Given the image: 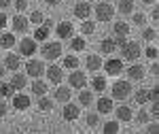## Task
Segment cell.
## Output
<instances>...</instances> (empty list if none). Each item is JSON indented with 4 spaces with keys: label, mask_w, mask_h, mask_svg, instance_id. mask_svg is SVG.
Masks as SVG:
<instances>
[{
    "label": "cell",
    "mask_w": 159,
    "mask_h": 134,
    "mask_svg": "<svg viewBox=\"0 0 159 134\" xmlns=\"http://www.w3.org/2000/svg\"><path fill=\"white\" fill-rule=\"evenodd\" d=\"M40 53H43V58L47 62H55L61 58V53H64V47H61V41H43V45H40Z\"/></svg>",
    "instance_id": "obj_1"
},
{
    "label": "cell",
    "mask_w": 159,
    "mask_h": 134,
    "mask_svg": "<svg viewBox=\"0 0 159 134\" xmlns=\"http://www.w3.org/2000/svg\"><path fill=\"white\" fill-rule=\"evenodd\" d=\"M117 51L121 53L123 62H138V58L142 55V47H140L138 41H125Z\"/></svg>",
    "instance_id": "obj_2"
},
{
    "label": "cell",
    "mask_w": 159,
    "mask_h": 134,
    "mask_svg": "<svg viewBox=\"0 0 159 134\" xmlns=\"http://www.w3.org/2000/svg\"><path fill=\"white\" fill-rule=\"evenodd\" d=\"M110 92H112V96H110L112 100H125V98L132 96L134 87H132V81H129V79H119V81L112 83Z\"/></svg>",
    "instance_id": "obj_3"
},
{
    "label": "cell",
    "mask_w": 159,
    "mask_h": 134,
    "mask_svg": "<svg viewBox=\"0 0 159 134\" xmlns=\"http://www.w3.org/2000/svg\"><path fill=\"white\" fill-rule=\"evenodd\" d=\"M102 70L106 73V77H117V74H121L123 70H125V66H123L121 58H112V55H110L108 60L102 62Z\"/></svg>",
    "instance_id": "obj_4"
},
{
    "label": "cell",
    "mask_w": 159,
    "mask_h": 134,
    "mask_svg": "<svg viewBox=\"0 0 159 134\" xmlns=\"http://www.w3.org/2000/svg\"><path fill=\"white\" fill-rule=\"evenodd\" d=\"M45 60H34V58H28L25 62V74L32 77V79H38V77H45Z\"/></svg>",
    "instance_id": "obj_5"
},
{
    "label": "cell",
    "mask_w": 159,
    "mask_h": 134,
    "mask_svg": "<svg viewBox=\"0 0 159 134\" xmlns=\"http://www.w3.org/2000/svg\"><path fill=\"white\" fill-rule=\"evenodd\" d=\"M38 51V43L32 36H24L19 43H17V53L19 55H25V58H32Z\"/></svg>",
    "instance_id": "obj_6"
},
{
    "label": "cell",
    "mask_w": 159,
    "mask_h": 134,
    "mask_svg": "<svg viewBox=\"0 0 159 134\" xmlns=\"http://www.w3.org/2000/svg\"><path fill=\"white\" fill-rule=\"evenodd\" d=\"M61 117H64V122H76V119L81 117V104H79V102L72 104L70 100L64 102V107H61Z\"/></svg>",
    "instance_id": "obj_7"
},
{
    "label": "cell",
    "mask_w": 159,
    "mask_h": 134,
    "mask_svg": "<svg viewBox=\"0 0 159 134\" xmlns=\"http://www.w3.org/2000/svg\"><path fill=\"white\" fill-rule=\"evenodd\" d=\"M115 17V9L110 2H98L96 4V19L98 22H110Z\"/></svg>",
    "instance_id": "obj_8"
},
{
    "label": "cell",
    "mask_w": 159,
    "mask_h": 134,
    "mask_svg": "<svg viewBox=\"0 0 159 134\" xmlns=\"http://www.w3.org/2000/svg\"><path fill=\"white\" fill-rule=\"evenodd\" d=\"M68 87H74V89H83L87 87V74L85 70H79V68H74L70 77H68Z\"/></svg>",
    "instance_id": "obj_9"
},
{
    "label": "cell",
    "mask_w": 159,
    "mask_h": 134,
    "mask_svg": "<svg viewBox=\"0 0 159 134\" xmlns=\"http://www.w3.org/2000/svg\"><path fill=\"white\" fill-rule=\"evenodd\" d=\"M123 73L127 74L129 81H142L144 74H147V68L142 64H138V62H129V68H125Z\"/></svg>",
    "instance_id": "obj_10"
},
{
    "label": "cell",
    "mask_w": 159,
    "mask_h": 134,
    "mask_svg": "<svg viewBox=\"0 0 159 134\" xmlns=\"http://www.w3.org/2000/svg\"><path fill=\"white\" fill-rule=\"evenodd\" d=\"M30 104H32V100H30V96L24 94V92H15L11 96V107L15 111H28Z\"/></svg>",
    "instance_id": "obj_11"
},
{
    "label": "cell",
    "mask_w": 159,
    "mask_h": 134,
    "mask_svg": "<svg viewBox=\"0 0 159 134\" xmlns=\"http://www.w3.org/2000/svg\"><path fill=\"white\" fill-rule=\"evenodd\" d=\"M11 28H13L15 34H25L28 28H30V19L25 17L24 13H17V15L11 19Z\"/></svg>",
    "instance_id": "obj_12"
},
{
    "label": "cell",
    "mask_w": 159,
    "mask_h": 134,
    "mask_svg": "<svg viewBox=\"0 0 159 134\" xmlns=\"http://www.w3.org/2000/svg\"><path fill=\"white\" fill-rule=\"evenodd\" d=\"M9 85H11L15 92H24L25 87H28V74L15 70V73L11 74V79H9Z\"/></svg>",
    "instance_id": "obj_13"
},
{
    "label": "cell",
    "mask_w": 159,
    "mask_h": 134,
    "mask_svg": "<svg viewBox=\"0 0 159 134\" xmlns=\"http://www.w3.org/2000/svg\"><path fill=\"white\" fill-rule=\"evenodd\" d=\"M55 28V34L60 36V41H70L74 36V26L70 22H60V24L53 26Z\"/></svg>",
    "instance_id": "obj_14"
},
{
    "label": "cell",
    "mask_w": 159,
    "mask_h": 134,
    "mask_svg": "<svg viewBox=\"0 0 159 134\" xmlns=\"http://www.w3.org/2000/svg\"><path fill=\"white\" fill-rule=\"evenodd\" d=\"M45 74H47L49 83H53V85H60L61 81H64V70H61V66H57V64L47 66L45 68Z\"/></svg>",
    "instance_id": "obj_15"
},
{
    "label": "cell",
    "mask_w": 159,
    "mask_h": 134,
    "mask_svg": "<svg viewBox=\"0 0 159 134\" xmlns=\"http://www.w3.org/2000/svg\"><path fill=\"white\" fill-rule=\"evenodd\" d=\"M2 66L7 68V73H15L21 68V55L19 53H7L4 60H2Z\"/></svg>",
    "instance_id": "obj_16"
},
{
    "label": "cell",
    "mask_w": 159,
    "mask_h": 134,
    "mask_svg": "<svg viewBox=\"0 0 159 134\" xmlns=\"http://www.w3.org/2000/svg\"><path fill=\"white\" fill-rule=\"evenodd\" d=\"M93 104H96V111H98L100 115H108V113H112V109H115L110 96H100L98 100H93Z\"/></svg>",
    "instance_id": "obj_17"
},
{
    "label": "cell",
    "mask_w": 159,
    "mask_h": 134,
    "mask_svg": "<svg viewBox=\"0 0 159 134\" xmlns=\"http://www.w3.org/2000/svg\"><path fill=\"white\" fill-rule=\"evenodd\" d=\"M89 85H91V89H93V92L102 94V92H106V89H108V79H106V74H98V73H93L91 81H89Z\"/></svg>",
    "instance_id": "obj_18"
},
{
    "label": "cell",
    "mask_w": 159,
    "mask_h": 134,
    "mask_svg": "<svg viewBox=\"0 0 159 134\" xmlns=\"http://www.w3.org/2000/svg\"><path fill=\"white\" fill-rule=\"evenodd\" d=\"M72 13H74L76 19H89L91 13H93V7H91L89 2H76L74 9H72Z\"/></svg>",
    "instance_id": "obj_19"
},
{
    "label": "cell",
    "mask_w": 159,
    "mask_h": 134,
    "mask_svg": "<svg viewBox=\"0 0 159 134\" xmlns=\"http://www.w3.org/2000/svg\"><path fill=\"white\" fill-rule=\"evenodd\" d=\"M70 98H72V89H70V87L61 85V83L55 87V92H53V100H55V102H61V104H64V102H68Z\"/></svg>",
    "instance_id": "obj_20"
},
{
    "label": "cell",
    "mask_w": 159,
    "mask_h": 134,
    "mask_svg": "<svg viewBox=\"0 0 159 134\" xmlns=\"http://www.w3.org/2000/svg\"><path fill=\"white\" fill-rule=\"evenodd\" d=\"M115 115H117L119 122H132V119H134V111H132L129 104H119V107L115 109Z\"/></svg>",
    "instance_id": "obj_21"
},
{
    "label": "cell",
    "mask_w": 159,
    "mask_h": 134,
    "mask_svg": "<svg viewBox=\"0 0 159 134\" xmlns=\"http://www.w3.org/2000/svg\"><path fill=\"white\" fill-rule=\"evenodd\" d=\"M102 55H98V53H91V55H87L85 60V66L87 70H91V73H98V70H102Z\"/></svg>",
    "instance_id": "obj_22"
},
{
    "label": "cell",
    "mask_w": 159,
    "mask_h": 134,
    "mask_svg": "<svg viewBox=\"0 0 159 134\" xmlns=\"http://www.w3.org/2000/svg\"><path fill=\"white\" fill-rule=\"evenodd\" d=\"M117 51V43H115V38H102L100 41V53L102 55H112Z\"/></svg>",
    "instance_id": "obj_23"
},
{
    "label": "cell",
    "mask_w": 159,
    "mask_h": 134,
    "mask_svg": "<svg viewBox=\"0 0 159 134\" xmlns=\"http://www.w3.org/2000/svg\"><path fill=\"white\" fill-rule=\"evenodd\" d=\"M112 36H129V24L123 19H117L112 24Z\"/></svg>",
    "instance_id": "obj_24"
},
{
    "label": "cell",
    "mask_w": 159,
    "mask_h": 134,
    "mask_svg": "<svg viewBox=\"0 0 159 134\" xmlns=\"http://www.w3.org/2000/svg\"><path fill=\"white\" fill-rule=\"evenodd\" d=\"M47 81L43 79V77H38V79H34L32 81V85H30V92L34 94V96H43V94H47Z\"/></svg>",
    "instance_id": "obj_25"
},
{
    "label": "cell",
    "mask_w": 159,
    "mask_h": 134,
    "mask_svg": "<svg viewBox=\"0 0 159 134\" xmlns=\"http://www.w3.org/2000/svg\"><path fill=\"white\" fill-rule=\"evenodd\" d=\"M93 100H96V96H93L91 89H85V87L79 89V104H81V107H91Z\"/></svg>",
    "instance_id": "obj_26"
},
{
    "label": "cell",
    "mask_w": 159,
    "mask_h": 134,
    "mask_svg": "<svg viewBox=\"0 0 159 134\" xmlns=\"http://www.w3.org/2000/svg\"><path fill=\"white\" fill-rule=\"evenodd\" d=\"M17 45V38L13 32H0V47L2 49H13Z\"/></svg>",
    "instance_id": "obj_27"
},
{
    "label": "cell",
    "mask_w": 159,
    "mask_h": 134,
    "mask_svg": "<svg viewBox=\"0 0 159 134\" xmlns=\"http://www.w3.org/2000/svg\"><path fill=\"white\" fill-rule=\"evenodd\" d=\"M36 98H38V100H36V107L43 111V113L51 111V109H53V104H55V100H53V98H49L47 94H43V96H36Z\"/></svg>",
    "instance_id": "obj_28"
},
{
    "label": "cell",
    "mask_w": 159,
    "mask_h": 134,
    "mask_svg": "<svg viewBox=\"0 0 159 134\" xmlns=\"http://www.w3.org/2000/svg\"><path fill=\"white\" fill-rule=\"evenodd\" d=\"M51 34V28H47V26H36V30H34V34H32V38L36 41V43H43V41H47Z\"/></svg>",
    "instance_id": "obj_29"
},
{
    "label": "cell",
    "mask_w": 159,
    "mask_h": 134,
    "mask_svg": "<svg viewBox=\"0 0 159 134\" xmlns=\"http://www.w3.org/2000/svg\"><path fill=\"white\" fill-rule=\"evenodd\" d=\"M87 43L83 36H72L70 38V49H72V53H81V51H85Z\"/></svg>",
    "instance_id": "obj_30"
},
{
    "label": "cell",
    "mask_w": 159,
    "mask_h": 134,
    "mask_svg": "<svg viewBox=\"0 0 159 134\" xmlns=\"http://www.w3.org/2000/svg\"><path fill=\"white\" fill-rule=\"evenodd\" d=\"M142 41L144 43H155L157 41V28H147V26H142Z\"/></svg>",
    "instance_id": "obj_31"
},
{
    "label": "cell",
    "mask_w": 159,
    "mask_h": 134,
    "mask_svg": "<svg viewBox=\"0 0 159 134\" xmlns=\"http://www.w3.org/2000/svg\"><path fill=\"white\" fill-rule=\"evenodd\" d=\"M117 11L121 13V15H132L134 13V0H119Z\"/></svg>",
    "instance_id": "obj_32"
},
{
    "label": "cell",
    "mask_w": 159,
    "mask_h": 134,
    "mask_svg": "<svg viewBox=\"0 0 159 134\" xmlns=\"http://www.w3.org/2000/svg\"><path fill=\"white\" fill-rule=\"evenodd\" d=\"M61 64H64L66 70H74V68H79V58H76L74 53H68V55H64Z\"/></svg>",
    "instance_id": "obj_33"
},
{
    "label": "cell",
    "mask_w": 159,
    "mask_h": 134,
    "mask_svg": "<svg viewBox=\"0 0 159 134\" xmlns=\"http://www.w3.org/2000/svg\"><path fill=\"white\" fill-rule=\"evenodd\" d=\"M132 94H134V100L138 102V104H142V107L151 102V100H148V89H147V87H142V89H136V92H132Z\"/></svg>",
    "instance_id": "obj_34"
},
{
    "label": "cell",
    "mask_w": 159,
    "mask_h": 134,
    "mask_svg": "<svg viewBox=\"0 0 159 134\" xmlns=\"http://www.w3.org/2000/svg\"><path fill=\"white\" fill-rule=\"evenodd\" d=\"M85 123H87V128H98L100 126V113L98 111H91V113H87L85 115Z\"/></svg>",
    "instance_id": "obj_35"
},
{
    "label": "cell",
    "mask_w": 159,
    "mask_h": 134,
    "mask_svg": "<svg viewBox=\"0 0 159 134\" xmlns=\"http://www.w3.org/2000/svg\"><path fill=\"white\" fill-rule=\"evenodd\" d=\"M93 32H96V22H93V19H83V24H81V34L89 36V34H93Z\"/></svg>",
    "instance_id": "obj_36"
},
{
    "label": "cell",
    "mask_w": 159,
    "mask_h": 134,
    "mask_svg": "<svg viewBox=\"0 0 159 134\" xmlns=\"http://www.w3.org/2000/svg\"><path fill=\"white\" fill-rule=\"evenodd\" d=\"M119 130H121L119 119H117V122H104V126H102V132L104 134H117Z\"/></svg>",
    "instance_id": "obj_37"
},
{
    "label": "cell",
    "mask_w": 159,
    "mask_h": 134,
    "mask_svg": "<svg viewBox=\"0 0 159 134\" xmlns=\"http://www.w3.org/2000/svg\"><path fill=\"white\" fill-rule=\"evenodd\" d=\"M134 119H136L138 123H148L151 119H153V117H151V113L147 111V107H142V109H140V111H138V113L134 115Z\"/></svg>",
    "instance_id": "obj_38"
},
{
    "label": "cell",
    "mask_w": 159,
    "mask_h": 134,
    "mask_svg": "<svg viewBox=\"0 0 159 134\" xmlns=\"http://www.w3.org/2000/svg\"><path fill=\"white\" fill-rule=\"evenodd\" d=\"M13 94H15V89H13L7 81H2V79H0V98H11Z\"/></svg>",
    "instance_id": "obj_39"
},
{
    "label": "cell",
    "mask_w": 159,
    "mask_h": 134,
    "mask_svg": "<svg viewBox=\"0 0 159 134\" xmlns=\"http://www.w3.org/2000/svg\"><path fill=\"white\" fill-rule=\"evenodd\" d=\"M132 24L134 26H140V28H142V26H147V15H144V13H132Z\"/></svg>",
    "instance_id": "obj_40"
},
{
    "label": "cell",
    "mask_w": 159,
    "mask_h": 134,
    "mask_svg": "<svg viewBox=\"0 0 159 134\" xmlns=\"http://www.w3.org/2000/svg\"><path fill=\"white\" fill-rule=\"evenodd\" d=\"M30 24H34V26H40L43 24V19H45V15H43V11H32L30 13Z\"/></svg>",
    "instance_id": "obj_41"
},
{
    "label": "cell",
    "mask_w": 159,
    "mask_h": 134,
    "mask_svg": "<svg viewBox=\"0 0 159 134\" xmlns=\"http://www.w3.org/2000/svg\"><path fill=\"white\" fill-rule=\"evenodd\" d=\"M144 55H147L148 60H157V47H155V45H148L147 51H144Z\"/></svg>",
    "instance_id": "obj_42"
},
{
    "label": "cell",
    "mask_w": 159,
    "mask_h": 134,
    "mask_svg": "<svg viewBox=\"0 0 159 134\" xmlns=\"http://www.w3.org/2000/svg\"><path fill=\"white\" fill-rule=\"evenodd\" d=\"M148 100H151V102H159V89H157V85H153L151 89H148Z\"/></svg>",
    "instance_id": "obj_43"
},
{
    "label": "cell",
    "mask_w": 159,
    "mask_h": 134,
    "mask_svg": "<svg viewBox=\"0 0 159 134\" xmlns=\"http://www.w3.org/2000/svg\"><path fill=\"white\" fill-rule=\"evenodd\" d=\"M13 4H15L17 13H24L25 9H28V0H13Z\"/></svg>",
    "instance_id": "obj_44"
},
{
    "label": "cell",
    "mask_w": 159,
    "mask_h": 134,
    "mask_svg": "<svg viewBox=\"0 0 159 134\" xmlns=\"http://www.w3.org/2000/svg\"><path fill=\"white\" fill-rule=\"evenodd\" d=\"M148 113H151V117H153V119H157V117H159V102H151Z\"/></svg>",
    "instance_id": "obj_45"
},
{
    "label": "cell",
    "mask_w": 159,
    "mask_h": 134,
    "mask_svg": "<svg viewBox=\"0 0 159 134\" xmlns=\"http://www.w3.org/2000/svg\"><path fill=\"white\" fill-rule=\"evenodd\" d=\"M7 113H9V102L4 98H0V117H4Z\"/></svg>",
    "instance_id": "obj_46"
},
{
    "label": "cell",
    "mask_w": 159,
    "mask_h": 134,
    "mask_svg": "<svg viewBox=\"0 0 159 134\" xmlns=\"http://www.w3.org/2000/svg\"><path fill=\"white\" fill-rule=\"evenodd\" d=\"M7 24H9V17L4 15V11H0V30H4Z\"/></svg>",
    "instance_id": "obj_47"
},
{
    "label": "cell",
    "mask_w": 159,
    "mask_h": 134,
    "mask_svg": "<svg viewBox=\"0 0 159 134\" xmlns=\"http://www.w3.org/2000/svg\"><path fill=\"white\" fill-rule=\"evenodd\" d=\"M155 122H157V119H151V122L147 123V130H148V132H153V134L157 132V123H155Z\"/></svg>",
    "instance_id": "obj_48"
},
{
    "label": "cell",
    "mask_w": 159,
    "mask_h": 134,
    "mask_svg": "<svg viewBox=\"0 0 159 134\" xmlns=\"http://www.w3.org/2000/svg\"><path fill=\"white\" fill-rule=\"evenodd\" d=\"M148 73H151V74H155V77L159 74V66H157V62H155V60H153V64H151V68H148Z\"/></svg>",
    "instance_id": "obj_49"
},
{
    "label": "cell",
    "mask_w": 159,
    "mask_h": 134,
    "mask_svg": "<svg viewBox=\"0 0 159 134\" xmlns=\"http://www.w3.org/2000/svg\"><path fill=\"white\" fill-rule=\"evenodd\" d=\"M11 4H13V0H0V11H7Z\"/></svg>",
    "instance_id": "obj_50"
},
{
    "label": "cell",
    "mask_w": 159,
    "mask_h": 134,
    "mask_svg": "<svg viewBox=\"0 0 159 134\" xmlns=\"http://www.w3.org/2000/svg\"><path fill=\"white\" fill-rule=\"evenodd\" d=\"M43 26H47V28H53V19H47V17H45V19H43Z\"/></svg>",
    "instance_id": "obj_51"
},
{
    "label": "cell",
    "mask_w": 159,
    "mask_h": 134,
    "mask_svg": "<svg viewBox=\"0 0 159 134\" xmlns=\"http://www.w3.org/2000/svg\"><path fill=\"white\" fill-rule=\"evenodd\" d=\"M151 19H153V22H157V19H159V11H157V9H153V13H151Z\"/></svg>",
    "instance_id": "obj_52"
},
{
    "label": "cell",
    "mask_w": 159,
    "mask_h": 134,
    "mask_svg": "<svg viewBox=\"0 0 159 134\" xmlns=\"http://www.w3.org/2000/svg\"><path fill=\"white\" fill-rule=\"evenodd\" d=\"M45 2H47V4H49V7H55V4H60L61 0H45Z\"/></svg>",
    "instance_id": "obj_53"
},
{
    "label": "cell",
    "mask_w": 159,
    "mask_h": 134,
    "mask_svg": "<svg viewBox=\"0 0 159 134\" xmlns=\"http://www.w3.org/2000/svg\"><path fill=\"white\" fill-rule=\"evenodd\" d=\"M4 74H7V68H4V66H0V79H2Z\"/></svg>",
    "instance_id": "obj_54"
},
{
    "label": "cell",
    "mask_w": 159,
    "mask_h": 134,
    "mask_svg": "<svg viewBox=\"0 0 159 134\" xmlns=\"http://www.w3.org/2000/svg\"><path fill=\"white\" fill-rule=\"evenodd\" d=\"M142 2H144V4H155L157 0H142Z\"/></svg>",
    "instance_id": "obj_55"
}]
</instances>
